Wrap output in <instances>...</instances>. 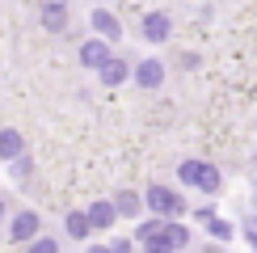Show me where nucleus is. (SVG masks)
Listing matches in <instances>:
<instances>
[{"instance_id": "f257e3e1", "label": "nucleus", "mask_w": 257, "mask_h": 253, "mask_svg": "<svg viewBox=\"0 0 257 253\" xmlns=\"http://www.w3.org/2000/svg\"><path fill=\"white\" fill-rule=\"evenodd\" d=\"M177 177H181V186L198 190V194H219V190H223V173L215 165H207V161H181L177 165Z\"/></svg>"}, {"instance_id": "f03ea898", "label": "nucleus", "mask_w": 257, "mask_h": 253, "mask_svg": "<svg viewBox=\"0 0 257 253\" xmlns=\"http://www.w3.org/2000/svg\"><path fill=\"white\" fill-rule=\"evenodd\" d=\"M144 207L152 211V215H173V219L186 211L181 194H177V190H169V186H148L144 190Z\"/></svg>"}, {"instance_id": "7ed1b4c3", "label": "nucleus", "mask_w": 257, "mask_h": 253, "mask_svg": "<svg viewBox=\"0 0 257 253\" xmlns=\"http://www.w3.org/2000/svg\"><path fill=\"white\" fill-rule=\"evenodd\" d=\"M38 232H42V215H38V211H30V207L17 211V215L9 219V240H13V245H30Z\"/></svg>"}, {"instance_id": "20e7f679", "label": "nucleus", "mask_w": 257, "mask_h": 253, "mask_svg": "<svg viewBox=\"0 0 257 253\" xmlns=\"http://www.w3.org/2000/svg\"><path fill=\"white\" fill-rule=\"evenodd\" d=\"M76 55H80V68L97 72L101 63L114 55V42H110V38H101V34H93V38H84V42H80V51H76Z\"/></svg>"}, {"instance_id": "39448f33", "label": "nucleus", "mask_w": 257, "mask_h": 253, "mask_svg": "<svg viewBox=\"0 0 257 253\" xmlns=\"http://www.w3.org/2000/svg\"><path fill=\"white\" fill-rule=\"evenodd\" d=\"M139 34H144L148 47H165V42L173 38V17L169 13H148L144 26H139Z\"/></svg>"}, {"instance_id": "423d86ee", "label": "nucleus", "mask_w": 257, "mask_h": 253, "mask_svg": "<svg viewBox=\"0 0 257 253\" xmlns=\"http://www.w3.org/2000/svg\"><path fill=\"white\" fill-rule=\"evenodd\" d=\"M131 80H135V89H160V84H165V63L156 55H144L131 68Z\"/></svg>"}, {"instance_id": "0eeeda50", "label": "nucleus", "mask_w": 257, "mask_h": 253, "mask_svg": "<svg viewBox=\"0 0 257 253\" xmlns=\"http://www.w3.org/2000/svg\"><path fill=\"white\" fill-rule=\"evenodd\" d=\"M84 211H89L93 232H110L114 224H118V207H114V198H97V203H89Z\"/></svg>"}, {"instance_id": "6e6552de", "label": "nucleus", "mask_w": 257, "mask_h": 253, "mask_svg": "<svg viewBox=\"0 0 257 253\" xmlns=\"http://www.w3.org/2000/svg\"><path fill=\"white\" fill-rule=\"evenodd\" d=\"M97 80L105 84V89H118V84L131 80V63H126L122 55H110V59H105L101 68H97Z\"/></svg>"}, {"instance_id": "1a4fd4ad", "label": "nucleus", "mask_w": 257, "mask_h": 253, "mask_svg": "<svg viewBox=\"0 0 257 253\" xmlns=\"http://www.w3.org/2000/svg\"><path fill=\"white\" fill-rule=\"evenodd\" d=\"M89 26H93V34H101V38H110V42L122 38V21L114 17L110 9H93V13H89Z\"/></svg>"}, {"instance_id": "9d476101", "label": "nucleus", "mask_w": 257, "mask_h": 253, "mask_svg": "<svg viewBox=\"0 0 257 253\" xmlns=\"http://www.w3.org/2000/svg\"><path fill=\"white\" fill-rule=\"evenodd\" d=\"M114 207H118V219H144V194L139 190H114Z\"/></svg>"}, {"instance_id": "9b49d317", "label": "nucleus", "mask_w": 257, "mask_h": 253, "mask_svg": "<svg viewBox=\"0 0 257 253\" xmlns=\"http://www.w3.org/2000/svg\"><path fill=\"white\" fill-rule=\"evenodd\" d=\"M63 232H68L76 245H84V240L93 236V224H89V211H68V219H63Z\"/></svg>"}, {"instance_id": "f8f14e48", "label": "nucleus", "mask_w": 257, "mask_h": 253, "mask_svg": "<svg viewBox=\"0 0 257 253\" xmlns=\"http://www.w3.org/2000/svg\"><path fill=\"white\" fill-rule=\"evenodd\" d=\"M26 152V140H21V131L17 126H0V161H13V156H21Z\"/></svg>"}, {"instance_id": "ddd939ff", "label": "nucleus", "mask_w": 257, "mask_h": 253, "mask_svg": "<svg viewBox=\"0 0 257 253\" xmlns=\"http://www.w3.org/2000/svg\"><path fill=\"white\" fill-rule=\"evenodd\" d=\"M42 9V30L47 34H63L68 30V5H38Z\"/></svg>"}, {"instance_id": "4468645a", "label": "nucleus", "mask_w": 257, "mask_h": 253, "mask_svg": "<svg viewBox=\"0 0 257 253\" xmlns=\"http://www.w3.org/2000/svg\"><path fill=\"white\" fill-rule=\"evenodd\" d=\"M165 232H169V245H173V249H186L190 245V228L186 224H173V215L165 219Z\"/></svg>"}, {"instance_id": "2eb2a0df", "label": "nucleus", "mask_w": 257, "mask_h": 253, "mask_svg": "<svg viewBox=\"0 0 257 253\" xmlns=\"http://www.w3.org/2000/svg\"><path fill=\"white\" fill-rule=\"evenodd\" d=\"M207 232H211L215 240H232V236H236V228H232L223 215H211V219H207Z\"/></svg>"}, {"instance_id": "dca6fc26", "label": "nucleus", "mask_w": 257, "mask_h": 253, "mask_svg": "<svg viewBox=\"0 0 257 253\" xmlns=\"http://www.w3.org/2000/svg\"><path fill=\"white\" fill-rule=\"evenodd\" d=\"M26 249H30V253H59V240H55V236H42V232H38V236L30 240Z\"/></svg>"}, {"instance_id": "f3484780", "label": "nucleus", "mask_w": 257, "mask_h": 253, "mask_svg": "<svg viewBox=\"0 0 257 253\" xmlns=\"http://www.w3.org/2000/svg\"><path fill=\"white\" fill-rule=\"evenodd\" d=\"M105 249H110V253H131L135 249V236H110V240H105Z\"/></svg>"}, {"instance_id": "a211bd4d", "label": "nucleus", "mask_w": 257, "mask_h": 253, "mask_svg": "<svg viewBox=\"0 0 257 253\" xmlns=\"http://www.w3.org/2000/svg\"><path fill=\"white\" fill-rule=\"evenodd\" d=\"M211 215H215V207H198V211H194V219H198V224H207Z\"/></svg>"}, {"instance_id": "6ab92c4d", "label": "nucleus", "mask_w": 257, "mask_h": 253, "mask_svg": "<svg viewBox=\"0 0 257 253\" xmlns=\"http://www.w3.org/2000/svg\"><path fill=\"white\" fill-rule=\"evenodd\" d=\"M244 240H249V245L257 249V224H253V228H244Z\"/></svg>"}, {"instance_id": "aec40b11", "label": "nucleus", "mask_w": 257, "mask_h": 253, "mask_svg": "<svg viewBox=\"0 0 257 253\" xmlns=\"http://www.w3.org/2000/svg\"><path fill=\"white\" fill-rule=\"evenodd\" d=\"M5 215H9V207H5V203H0V224H5Z\"/></svg>"}]
</instances>
